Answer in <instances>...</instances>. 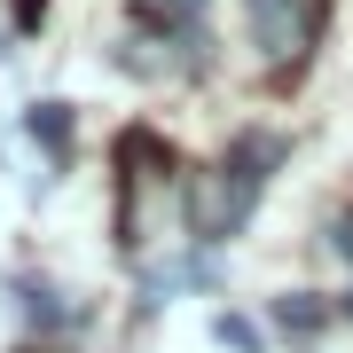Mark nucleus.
I'll return each instance as SVG.
<instances>
[{"instance_id": "nucleus-7", "label": "nucleus", "mask_w": 353, "mask_h": 353, "mask_svg": "<svg viewBox=\"0 0 353 353\" xmlns=\"http://www.w3.org/2000/svg\"><path fill=\"white\" fill-rule=\"evenodd\" d=\"M220 345H236V353H252V345H259V330L243 322V314H220Z\"/></svg>"}, {"instance_id": "nucleus-6", "label": "nucleus", "mask_w": 353, "mask_h": 353, "mask_svg": "<svg viewBox=\"0 0 353 353\" xmlns=\"http://www.w3.org/2000/svg\"><path fill=\"white\" fill-rule=\"evenodd\" d=\"M204 0H141V24H196Z\"/></svg>"}, {"instance_id": "nucleus-8", "label": "nucleus", "mask_w": 353, "mask_h": 353, "mask_svg": "<svg viewBox=\"0 0 353 353\" xmlns=\"http://www.w3.org/2000/svg\"><path fill=\"white\" fill-rule=\"evenodd\" d=\"M345 314H353V290H345Z\"/></svg>"}, {"instance_id": "nucleus-1", "label": "nucleus", "mask_w": 353, "mask_h": 353, "mask_svg": "<svg viewBox=\"0 0 353 353\" xmlns=\"http://www.w3.org/2000/svg\"><path fill=\"white\" fill-rule=\"evenodd\" d=\"M290 157L283 134H236V150L220 165H204V173L181 189V212H189V243L204 252H220L228 236H236L243 220H252V204L267 196V181H275V165Z\"/></svg>"}, {"instance_id": "nucleus-4", "label": "nucleus", "mask_w": 353, "mask_h": 353, "mask_svg": "<svg viewBox=\"0 0 353 353\" xmlns=\"http://www.w3.org/2000/svg\"><path fill=\"white\" fill-rule=\"evenodd\" d=\"M24 134H32L55 165L71 157V118H63V102H32V110H24Z\"/></svg>"}, {"instance_id": "nucleus-9", "label": "nucleus", "mask_w": 353, "mask_h": 353, "mask_svg": "<svg viewBox=\"0 0 353 353\" xmlns=\"http://www.w3.org/2000/svg\"><path fill=\"white\" fill-rule=\"evenodd\" d=\"M24 353H39V345H24Z\"/></svg>"}, {"instance_id": "nucleus-2", "label": "nucleus", "mask_w": 353, "mask_h": 353, "mask_svg": "<svg viewBox=\"0 0 353 353\" xmlns=\"http://www.w3.org/2000/svg\"><path fill=\"white\" fill-rule=\"evenodd\" d=\"M243 16H252V48L267 55V71H299L306 55H314L322 39V0H243Z\"/></svg>"}, {"instance_id": "nucleus-5", "label": "nucleus", "mask_w": 353, "mask_h": 353, "mask_svg": "<svg viewBox=\"0 0 353 353\" xmlns=\"http://www.w3.org/2000/svg\"><path fill=\"white\" fill-rule=\"evenodd\" d=\"M275 330H290V338H322V330H330V306L306 299V290H290V299H275Z\"/></svg>"}, {"instance_id": "nucleus-3", "label": "nucleus", "mask_w": 353, "mask_h": 353, "mask_svg": "<svg viewBox=\"0 0 353 353\" xmlns=\"http://www.w3.org/2000/svg\"><path fill=\"white\" fill-rule=\"evenodd\" d=\"M8 306H16V322L32 330V338H63V330H79L87 314L55 290L48 275H8Z\"/></svg>"}]
</instances>
